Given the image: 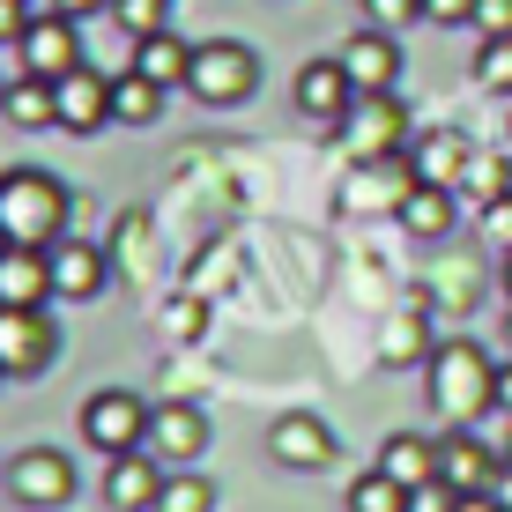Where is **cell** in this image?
Returning a JSON list of instances; mask_svg holds the SVG:
<instances>
[{
  "mask_svg": "<svg viewBox=\"0 0 512 512\" xmlns=\"http://www.w3.org/2000/svg\"><path fill=\"white\" fill-rule=\"evenodd\" d=\"M0 379H8V372H0Z\"/></svg>",
  "mask_w": 512,
  "mask_h": 512,
  "instance_id": "ee69618b",
  "label": "cell"
},
{
  "mask_svg": "<svg viewBox=\"0 0 512 512\" xmlns=\"http://www.w3.org/2000/svg\"><path fill=\"white\" fill-rule=\"evenodd\" d=\"M468 164H475V149H468V134H461V127H431V134H423L416 149H409V171H416L423 186H461V179H468Z\"/></svg>",
  "mask_w": 512,
  "mask_h": 512,
  "instance_id": "ac0fdd59",
  "label": "cell"
},
{
  "mask_svg": "<svg viewBox=\"0 0 512 512\" xmlns=\"http://www.w3.org/2000/svg\"><path fill=\"white\" fill-rule=\"evenodd\" d=\"M253 82H260L253 45H238V38H208V45H193L186 90L201 97V104H245V97H253Z\"/></svg>",
  "mask_w": 512,
  "mask_h": 512,
  "instance_id": "277c9868",
  "label": "cell"
},
{
  "mask_svg": "<svg viewBox=\"0 0 512 512\" xmlns=\"http://www.w3.org/2000/svg\"><path fill=\"white\" fill-rule=\"evenodd\" d=\"M334 60L349 67V82H357L364 97H379V90H394V82H401V45H394V30H379V23H364L357 38H342Z\"/></svg>",
  "mask_w": 512,
  "mask_h": 512,
  "instance_id": "8fae6325",
  "label": "cell"
},
{
  "mask_svg": "<svg viewBox=\"0 0 512 512\" xmlns=\"http://www.w3.org/2000/svg\"><path fill=\"white\" fill-rule=\"evenodd\" d=\"M490 498H498V505H505V512H512V461H505V468H498V483H490Z\"/></svg>",
  "mask_w": 512,
  "mask_h": 512,
  "instance_id": "74e56055",
  "label": "cell"
},
{
  "mask_svg": "<svg viewBox=\"0 0 512 512\" xmlns=\"http://www.w3.org/2000/svg\"><path fill=\"white\" fill-rule=\"evenodd\" d=\"M149 453L164 468H193L208 453V416L193 401H156L149 409Z\"/></svg>",
  "mask_w": 512,
  "mask_h": 512,
  "instance_id": "9c48e42d",
  "label": "cell"
},
{
  "mask_svg": "<svg viewBox=\"0 0 512 512\" xmlns=\"http://www.w3.org/2000/svg\"><path fill=\"white\" fill-rule=\"evenodd\" d=\"M0 104H8V82H0Z\"/></svg>",
  "mask_w": 512,
  "mask_h": 512,
  "instance_id": "7bdbcfd3",
  "label": "cell"
},
{
  "mask_svg": "<svg viewBox=\"0 0 512 512\" xmlns=\"http://www.w3.org/2000/svg\"><path fill=\"white\" fill-rule=\"evenodd\" d=\"M208 327V305L201 297H186V305H171V334H201Z\"/></svg>",
  "mask_w": 512,
  "mask_h": 512,
  "instance_id": "e575fe53",
  "label": "cell"
},
{
  "mask_svg": "<svg viewBox=\"0 0 512 512\" xmlns=\"http://www.w3.org/2000/svg\"><path fill=\"white\" fill-rule=\"evenodd\" d=\"M498 468H505V453L483 446L475 431H446V438H438V475H446L461 498H468V490H490V483H498Z\"/></svg>",
  "mask_w": 512,
  "mask_h": 512,
  "instance_id": "9a60e30c",
  "label": "cell"
},
{
  "mask_svg": "<svg viewBox=\"0 0 512 512\" xmlns=\"http://www.w3.org/2000/svg\"><path fill=\"white\" fill-rule=\"evenodd\" d=\"M423 386H431V409L446 416V431H475L498 409V357L483 342H468V334H446V342H431Z\"/></svg>",
  "mask_w": 512,
  "mask_h": 512,
  "instance_id": "6da1fadb",
  "label": "cell"
},
{
  "mask_svg": "<svg viewBox=\"0 0 512 512\" xmlns=\"http://www.w3.org/2000/svg\"><path fill=\"white\" fill-rule=\"evenodd\" d=\"M475 75H483V90H512V38H483Z\"/></svg>",
  "mask_w": 512,
  "mask_h": 512,
  "instance_id": "4316f807",
  "label": "cell"
},
{
  "mask_svg": "<svg viewBox=\"0 0 512 512\" xmlns=\"http://www.w3.org/2000/svg\"><path fill=\"white\" fill-rule=\"evenodd\" d=\"M134 67L149 82H164V90H186V67H193V45L171 38V30H156V38H134Z\"/></svg>",
  "mask_w": 512,
  "mask_h": 512,
  "instance_id": "7402d4cb",
  "label": "cell"
},
{
  "mask_svg": "<svg viewBox=\"0 0 512 512\" xmlns=\"http://www.w3.org/2000/svg\"><path fill=\"white\" fill-rule=\"evenodd\" d=\"M453 512H505V505H498V498H490V490H468V498H461V505H453Z\"/></svg>",
  "mask_w": 512,
  "mask_h": 512,
  "instance_id": "d590c367",
  "label": "cell"
},
{
  "mask_svg": "<svg viewBox=\"0 0 512 512\" xmlns=\"http://www.w3.org/2000/svg\"><path fill=\"white\" fill-rule=\"evenodd\" d=\"M52 90H60V127H67V134L112 127V82H104L97 67H75V75H60Z\"/></svg>",
  "mask_w": 512,
  "mask_h": 512,
  "instance_id": "e0dca14e",
  "label": "cell"
},
{
  "mask_svg": "<svg viewBox=\"0 0 512 512\" xmlns=\"http://www.w3.org/2000/svg\"><path fill=\"white\" fill-rule=\"evenodd\" d=\"M156 512H216V483H208V475L171 468V475H164V498H156Z\"/></svg>",
  "mask_w": 512,
  "mask_h": 512,
  "instance_id": "d4e9b609",
  "label": "cell"
},
{
  "mask_svg": "<svg viewBox=\"0 0 512 512\" xmlns=\"http://www.w3.org/2000/svg\"><path fill=\"white\" fill-rule=\"evenodd\" d=\"M364 15H372L379 30H409L416 15H423V0H364Z\"/></svg>",
  "mask_w": 512,
  "mask_h": 512,
  "instance_id": "f1b7e54d",
  "label": "cell"
},
{
  "mask_svg": "<svg viewBox=\"0 0 512 512\" xmlns=\"http://www.w3.org/2000/svg\"><path fill=\"white\" fill-rule=\"evenodd\" d=\"M401 231H409V238H446L453 231V186L409 179V186H401Z\"/></svg>",
  "mask_w": 512,
  "mask_h": 512,
  "instance_id": "ffe728a7",
  "label": "cell"
},
{
  "mask_svg": "<svg viewBox=\"0 0 512 512\" xmlns=\"http://www.w3.org/2000/svg\"><path fill=\"white\" fill-rule=\"evenodd\" d=\"M0 305H52V245H0Z\"/></svg>",
  "mask_w": 512,
  "mask_h": 512,
  "instance_id": "2e32d148",
  "label": "cell"
},
{
  "mask_svg": "<svg viewBox=\"0 0 512 512\" xmlns=\"http://www.w3.org/2000/svg\"><path fill=\"white\" fill-rule=\"evenodd\" d=\"M67 223V186L38 164L0 171V245H52Z\"/></svg>",
  "mask_w": 512,
  "mask_h": 512,
  "instance_id": "7a4b0ae2",
  "label": "cell"
},
{
  "mask_svg": "<svg viewBox=\"0 0 512 512\" xmlns=\"http://www.w3.org/2000/svg\"><path fill=\"white\" fill-rule=\"evenodd\" d=\"M505 297H512V253H505Z\"/></svg>",
  "mask_w": 512,
  "mask_h": 512,
  "instance_id": "60d3db41",
  "label": "cell"
},
{
  "mask_svg": "<svg viewBox=\"0 0 512 512\" xmlns=\"http://www.w3.org/2000/svg\"><path fill=\"white\" fill-rule=\"evenodd\" d=\"M342 453V438L327 431V416H275L268 423V461L282 468H327Z\"/></svg>",
  "mask_w": 512,
  "mask_h": 512,
  "instance_id": "7c38bea8",
  "label": "cell"
},
{
  "mask_svg": "<svg viewBox=\"0 0 512 512\" xmlns=\"http://www.w3.org/2000/svg\"><path fill=\"white\" fill-rule=\"evenodd\" d=\"M0 119H8V127H60V90H52L45 75H30V67H23V82H8Z\"/></svg>",
  "mask_w": 512,
  "mask_h": 512,
  "instance_id": "44dd1931",
  "label": "cell"
},
{
  "mask_svg": "<svg viewBox=\"0 0 512 512\" xmlns=\"http://www.w3.org/2000/svg\"><path fill=\"white\" fill-rule=\"evenodd\" d=\"M423 15H431V23H475V0H423Z\"/></svg>",
  "mask_w": 512,
  "mask_h": 512,
  "instance_id": "836d02e7",
  "label": "cell"
},
{
  "mask_svg": "<svg viewBox=\"0 0 512 512\" xmlns=\"http://www.w3.org/2000/svg\"><path fill=\"white\" fill-rule=\"evenodd\" d=\"M30 23H38V0H0V45H23Z\"/></svg>",
  "mask_w": 512,
  "mask_h": 512,
  "instance_id": "f546056e",
  "label": "cell"
},
{
  "mask_svg": "<svg viewBox=\"0 0 512 512\" xmlns=\"http://www.w3.org/2000/svg\"><path fill=\"white\" fill-rule=\"evenodd\" d=\"M505 461H512V431H505Z\"/></svg>",
  "mask_w": 512,
  "mask_h": 512,
  "instance_id": "b9f144b4",
  "label": "cell"
},
{
  "mask_svg": "<svg viewBox=\"0 0 512 512\" xmlns=\"http://www.w3.org/2000/svg\"><path fill=\"white\" fill-rule=\"evenodd\" d=\"M475 30L483 38H512V0H475Z\"/></svg>",
  "mask_w": 512,
  "mask_h": 512,
  "instance_id": "1f68e13d",
  "label": "cell"
},
{
  "mask_svg": "<svg viewBox=\"0 0 512 512\" xmlns=\"http://www.w3.org/2000/svg\"><path fill=\"white\" fill-rule=\"evenodd\" d=\"M483 238H490V245H505V253H512V193H505V201H490V208H483Z\"/></svg>",
  "mask_w": 512,
  "mask_h": 512,
  "instance_id": "d6a6232c",
  "label": "cell"
},
{
  "mask_svg": "<svg viewBox=\"0 0 512 512\" xmlns=\"http://www.w3.org/2000/svg\"><path fill=\"white\" fill-rule=\"evenodd\" d=\"M290 97H297V112L305 119H327V127H342L349 112H357V82H349V67L342 60H305L297 67V82H290Z\"/></svg>",
  "mask_w": 512,
  "mask_h": 512,
  "instance_id": "ba28073f",
  "label": "cell"
},
{
  "mask_svg": "<svg viewBox=\"0 0 512 512\" xmlns=\"http://www.w3.org/2000/svg\"><path fill=\"white\" fill-rule=\"evenodd\" d=\"M52 8H60V15H75V23H82L90 8H112V0H52Z\"/></svg>",
  "mask_w": 512,
  "mask_h": 512,
  "instance_id": "8d00e7d4",
  "label": "cell"
},
{
  "mask_svg": "<svg viewBox=\"0 0 512 512\" xmlns=\"http://www.w3.org/2000/svg\"><path fill=\"white\" fill-rule=\"evenodd\" d=\"M60 357V334H52L45 305H0V372L8 379H38Z\"/></svg>",
  "mask_w": 512,
  "mask_h": 512,
  "instance_id": "8992f818",
  "label": "cell"
},
{
  "mask_svg": "<svg viewBox=\"0 0 512 512\" xmlns=\"http://www.w3.org/2000/svg\"><path fill=\"white\" fill-rule=\"evenodd\" d=\"M52 297H60V305L104 297V253L90 238H52Z\"/></svg>",
  "mask_w": 512,
  "mask_h": 512,
  "instance_id": "5bb4252c",
  "label": "cell"
},
{
  "mask_svg": "<svg viewBox=\"0 0 512 512\" xmlns=\"http://www.w3.org/2000/svg\"><path fill=\"white\" fill-rule=\"evenodd\" d=\"M156 112H164V82H149L141 67H127V75L112 82V119L119 127H149Z\"/></svg>",
  "mask_w": 512,
  "mask_h": 512,
  "instance_id": "603a6c76",
  "label": "cell"
},
{
  "mask_svg": "<svg viewBox=\"0 0 512 512\" xmlns=\"http://www.w3.org/2000/svg\"><path fill=\"white\" fill-rule=\"evenodd\" d=\"M505 357H512V305H505Z\"/></svg>",
  "mask_w": 512,
  "mask_h": 512,
  "instance_id": "ab89813d",
  "label": "cell"
},
{
  "mask_svg": "<svg viewBox=\"0 0 512 512\" xmlns=\"http://www.w3.org/2000/svg\"><path fill=\"white\" fill-rule=\"evenodd\" d=\"M8 498L23 512H60L75 498V461H67L60 446H23L8 461Z\"/></svg>",
  "mask_w": 512,
  "mask_h": 512,
  "instance_id": "5b68a950",
  "label": "cell"
},
{
  "mask_svg": "<svg viewBox=\"0 0 512 512\" xmlns=\"http://www.w3.org/2000/svg\"><path fill=\"white\" fill-rule=\"evenodd\" d=\"M75 423H82V446L90 453H134V446H149V401L141 394H127V386H104V394H90L75 409Z\"/></svg>",
  "mask_w": 512,
  "mask_h": 512,
  "instance_id": "3957f363",
  "label": "cell"
},
{
  "mask_svg": "<svg viewBox=\"0 0 512 512\" xmlns=\"http://www.w3.org/2000/svg\"><path fill=\"white\" fill-rule=\"evenodd\" d=\"M401 134H409V112H401L394 90L357 97V112L342 119V141H349V156H357V164H379V156H394Z\"/></svg>",
  "mask_w": 512,
  "mask_h": 512,
  "instance_id": "52a82bcc",
  "label": "cell"
},
{
  "mask_svg": "<svg viewBox=\"0 0 512 512\" xmlns=\"http://www.w3.org/2000/svg\"><path fill=\"white\" fill-rule=\"evenodd\" d=\"M349 512H409V483H394V475L372 461V475L349 483Z\"/></svg>",
  "mask_w": 512,
  "mask_h": 512,
  "instance_id": "cb8c5ba5",
  "label": "cell"
},
{
  "mask_svg": "<svg viewBox=\"0 0 512 512\" xmlns=\"http://www.w3.org/2000/svg\"><path fill=\"white\" fill-rule=\"evenodd\" d=\"M468 193H475V201H505V164H490V156H475V164H468Z\"/></svg>",
  "mask_w": 512,
  "mask_h": 512,
  "instance_id": "83f0119b",
  "label": "cell"
},
{
  "mask_svg": "<svg viewBox=\"0 0 512 512\" xmlns=\"http://www.w3.org/2000/svg\"><path fill=\"white\" fill-rule=\"evenodd\" d=\"M379 468L394 475V483H409V490L438 483V438H423V431H394V438L379 446Z\"/></svg>",
  "mask_w": 512,
  "mask_h": 512,
  "instance_id": "d6986e66",
  "label": "cell"
},
{
  "mask_svg": "<svg viewBox=\"0 0 512 512\" xmlns=\"http://www.w3.org/2000/svg\"><path fill=\"white\" fill-rule=\"evenodd\" d=\"M23 67H30V75H45V82L75 75V67H82V38H75V15L45 8L38 23L23 30Z\"/></svg>",
  "mask_w": 512,
  "mask_h": 512,
  "instance_id": "30bf717a",
  "label": "cell"
},
{
  "mask_svg": "<svg viewBox=\"0 0 512 512\" xmlns=\"http://www.w3.org/2000/svg\"><path fill=\"white\" fill-rule=\"evenodd\" d=\"M164 15H171V0H112V23L127 30V38H156V30H171Z\"/></svg>",
  "mask_w": 512,
  "mask_h": 512,
  "instance_id": "484cf974",
  "label": "cell"
},
{
  "mask_svg": "<svg viewBox=\"0 0 512 512\" xmlns=\"http://www.w3.org/2000/svg\"><path fill=\"white\" fill-rule=\"evenodd\" d=\"M461 505V490L446 483V475H438V483H423V490H409V512H453Z\"/></svg>",
  "mask_w": 512,
  "mask_h": 512,
  "instance_id": "4dcf8cb0",
  "label": "cell"
},
{
  "mask_svg": "<svg viewBox=\"0 0 512 512\" xmlns=\"http://www.w3.org/2000/svg\"><path fill=\"white\" fill-rule=\"evenodd\" d=\"M156 498H164V468H156V453L149 446L112 453V468H104V505H112V512H156Z\"/></svg>",
  "mask_w": 512,
  "mask_h": 512,
  "instance_id": "4fadbf2b",
  "label": "cell"
},
{
  "mask_svg": "<svg viewBox=\"0 0 512 512\" xmlns=\"http://www.w3.org/2000/svg\"><path fill=\"white\" fill-rule=\"evenodd\" d=\"M498 409H505V416H512V357H505V364H498Z\"/></svg>",
  "mask_w": 512,
  "mask_h": 512,
  "instance_id": "f35d334b",
  "label": "cell"
}]
</instances>
